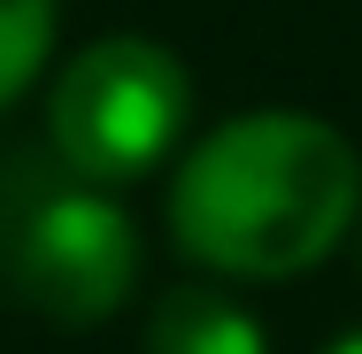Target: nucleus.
I'll use <instances>...</instances> for the list:
<instances>
[{
    "instance_id": "1",
    "label": "nucleus",
    "mask_w": 362,
    "mask_h": 354,
    "mask_svg": "<svg viewBox=\"0 0 362 354\" xmlns=\"http://www.w3.org/2000/svg\"><path fill=\"white\" fill-rule=\"evenodd\" d=\"M170 247L231 285H286L324 270L362 231V154L332 116L247 108L177 154Z\"/></svg>"
},
{
    "instance_id": "2",
    "label": "nucleus",
    "mask_w": 362,
    "mask_h": 354,
    "mask_svg": "<svg viewBox=\"0 0 362 354\" xmlns=\"http://www.w3.org/2000/svg\"><path fill=\"white\" fill-rule=\"evenodd\" d=\"M193 131V77L177 47L146 31H108L77 47L47 85V146L85 185H139L170 154H185Z\"/></svg>"
},
{
    "instance_id": "3",
    "label": "nucleus",
    "mask_w": 362,
    "mask_h": 354,
    "mask_svg": "<svg viewBox=\"0 0 362 354\" xmlns=\"http://www.w3.org/2000/svg\"><path fill=\"white\" fill-rule=\"evenodd\" d=\"M8 278L23 293V308H39L47 324L93 331L139 285V223L108 185L70 177L23 208L16 247H8Z\"/></svg>"
},
{
    "instance_id": "4",
    "label": "nucleus",
    "mask_w": 362,
    "mask_h": 354,
    "mask_svg": "<svg viewBox=\"0 0 362 354\" xmlns=\"http://www.w3.org/2000/svg\"><path fill=\"white\" fill-rule=\"evenodd\" d=\"M146 354H270V331L216 285H177L146 316Z\"/></svg>"
},
{
    "instance_id": "5",
    "label": "nucleus",
    "mask_w": 362,
    "mask_h": 354,
    "mask_svg": "<svg viewBox=\"0 0 362 354\" xmlns=\"http://www.w3.org/2000/svg\"><path fill=\"white\" fill-rule=\"evenodd\" d=\"M62 39V0H0V108L23 100Z\"/></svg>"
},
{
    "instance_id": "6",
    "label": "nucleus",
    "mask_w": 362,
    "mask_h": 354,
    "mask_svg": "<svg viewBox=\"0 0 362 354\" xmlns=\"http://www.w3.org/2000/svg\"><path fill=\"white\" fill-rule=\"evenodd\" d=\"M324 354H362V331H339V339H332Z\"/></svg>"
},
{
    "instance_id": "7",
    "label": "nucleus",
    "mask_w": 362,
    "mask_h": 354,
    "mask_svg": "<svg viewBox=\"0 0 362 354\" xmlns=\"http://www.w3.org/2000/svg\"><path fill=\"white\" fill-rule=\"evenodd\" d=\"M355 247H362V231H355Z\"/></svg>"
}]
</instances>
